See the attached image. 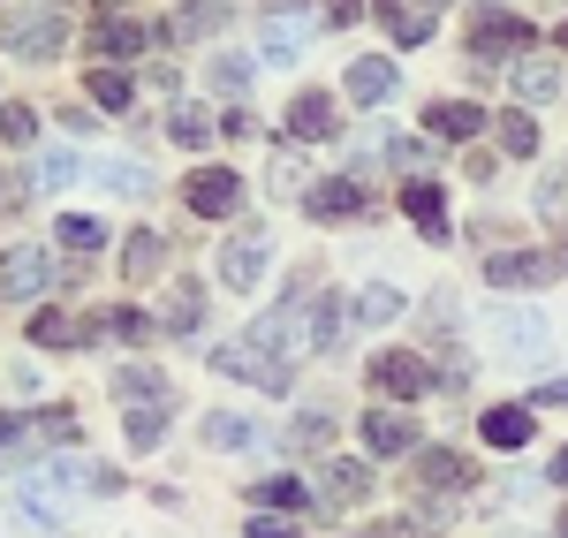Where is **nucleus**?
I'll use <instances>...</instances> for the list:
<instances>
[{"instance_id":"nucleus-1","label":"nucleus","mask_w":568,"mask_h":538,"mask_svg":"<svg viewBox=\"0 0 568 538\" xmlns=\"http://www.w3.org/2000/svg\"><path fill=\"white\" fill-rule=\"evenodd\" d=\"M0 45L23 53V61H53L69 45V23L53 8H16V16H0Z\"/></svg>"},{"instance_id":"nucleus-2","label":"nucleus","mask_w":568,"mask_h":538,"mask_svg":"<svg viewBox=\"0 0 568 538\" xmlns=\"http://www.w3.org/2000/svg\"><path fill=\"white\" fill-rule=\"evenodd\" d=\"M213 372L251 379V387H265V395H288V357H273V349H258V342H220Z\"/></svg>"},{"instance_id":"nucleus-3","label":"nucleus","mask_w":568,"mask_h":538,"mask_svg":"<svg viewBox=\"0 0 568 538\" xmlns=\"http://www.w3.org/2000/svg\"><path fill=\"white\" fill-rule=\"evenodd\" d=\"M69 478H77V470H39V478H23V494H16V508H23L31 524H69V508H77V494H69Z\"/></svg>"},{"instance_id":"nucleus-4","label":"nucleus","mask_w":568,"mask_h":538,"mask_svg":"<svg viewBox=\"0 0 568 538\" xmlns=\"http://www.w3.org/2000/svg\"><path fill=\"white\" fill-rule=\"evenodd\" d=\"M524 45H530L524 16H478V23H470V53H478V69H500V61H516Z\"/></svg>"},{"instance_id":"nucleus-5","label":"nucleus","mask_w":568,"mask_h":538,"mask_svg":"<svg viewBox=\"0 0 568 538\" xmlns=\"http://www.w3.org/2000/svg\"><path fill=\"white\" fill-rule=\"evenodd\" d=\"M45 281H53V258H45L39 243H16V251L0 258V288H8L16 304H31V296H39Z\"/></svg>"},{"instance_id":"nucleus-6","label":"nucleus","mask_w":568,"mask_h":538,"mask_svg":"<svg viewBox=\"0 0 568 538\" xmlns=\"http://www.w3.org/2000/svg\"><path fill=\"white\" fill-rule=\"evenodd\" d=\"M372 387L394 395V403H417V395L433 387V372H425L417 357H402V349H379V357H372Z\"/></svg>"},{"instance_id":"nucleus-7","label":"nucleus","mask_w":568,"mask_h":538,"mask_svg":"<svg viewBox=\"0 0 568 538\" xmlns=\"http://www.w3.org/2000/svg\"><path fill=\"white\" fill-rule=\"evenodd\" d=\"M326 16L318 8H288V16H265V61H296L311 45V31H318Z\"/></svg>"},{"instance_id":"nucleus-8","label":"nucleus","mask_w":568,"mask_h":538,"mask_svg":"<svg viewBox=\"0 0 568 538\" xmlns=\"http://www.w3.org/2000/svg\"><path fill=\"white\" fill-rule=\"evenodd\" d=\"M243 205V175H227V168H205V175H190V213H205V221H227Z\"/></svg>"},{"instance_id":"nucleus-9","label":"nucleus","mask_w":568,"mask_h":538,"mask_svg":"<svg viewBox=\"0 0 568 538\" xmlns=\"http://www.w3.org/2000/svg\"><path fill=\"white\" fill-rule=\"evenodd\" d=\"M485 273H493L500 288H538V281H554V273H561V258H554V251H500Z\"/></svg>"},{"instance_id":"nucleus-10","label":"nucleus","mask_w":568,"mask_h":538,"mask_svg":"<svg viewBox=\"0 0 568 538\" xmlns=\"http://www.w3.org/2000/svg\"><path fill=\"white\" fill-rule=\"evenodd\" d=\"M144 45H152V31H144V23H130V16L91 23V53H106V61H130V53H144Z\"/></svg>"},{"instance_id":"nucleus-11","label":"nucleus","mask_w":568,"mask_h":538,"mask_svg":"<svg viewBox=\"0 0 568 538\" xmlns=\"http://www.w3.org/2000/svg\"><path fill=\"white\" fill-rule=\"evenodd\" d=\"M402 205H409V221L425 227V243H447V197H439V182H402Z\"/></svg>"},{"instance_id":"nucleus-12","label":"nucleus","mask_w":568,"mask_h":538,"mask_svg":"<svg viewBox=\"0 0 568 538\" xmlns=\"http://www.w3.org/2000/svg\"><path fill=\"white\" fill-rule=\"evenodd\" d=\"M364 448L372 455H417V425L394 417V409H372V417H364Z\"/></svg>"},{"instance_id":"nucleus-13","label":"nucleus","mask_w":568,"mask_h":538,"mask_svg":"<svg viewBox=\"0 0 568 538\" xmlns=\"http://www.w3.org/2000/svg\"><path fill=\"white\" fill-rule=\"evenodd\" d=\"M258 273H265V243L258 235H235V243L220 251V281H227V288H258Z\"/></svg>"},{"instance_id":"nucleus-14","label":"nucleus","mask_w":568,"mask_h":538,"mask_svg":"<svg viewBox=\"0 0 568 538\" xmlns=\"http://www.w3.org/2000/svg\"><path fill=\"white\" fill-rule=\"evenodd\" d=\"M288 130L304 136V144H318V136H334V130H342V122H334V99H326V91H304V99L288 106Z\"/></svg>"},{"instance_id":"nucleus-15","label":"nucleus","mask_w":568,"mask_h":538,"mask_svg":"<svg viewBox=\"0 0 568 538\" xmlns=\"http://www.w3.org/2000/svg\"><path fill=\"white\" fill-rule=\"evenodd\" d=\"M425 122H433V136L439 144H463V136H478V106H470V99H433V114H425Z\"/></svg>"},{"instance_id":"nucleus-16","label":"nucleus","mask_w":568,"mask_h":538,"mask_svg":"<svg viewBox=\"0 0 568 538\" xmlns=\"http://www.w3.org/2000/svg\"><path fill=\"white\" fill-rule=\"evenodd\" d=\"M417 478H425L433 494H463V486H470V463L447 455V448H433V455H417Z\"/></svg>"},{"instance_id":"nucleus-17","label":"nucleus","mask_w":568,"mask_h":538,"mask_svg":"<svg viewBox=\"0 0 568 538\" xmlns=\"http://www.w3.org/2000/svg\"><path fill=\"white\" fill-rule=\"evenodd\" d=\"M304 205H311V221H349L356 205H364V190H356V182H318Z\"/></svg>"},{"instance_id":"nucleus-18","label":"nucleus","mask_w":568,"mask_h":538,"mask_svg":"<svg viewBox=\"0 0 568 538\" xmlns=\"http://www.w3.org/2000/svg\"><path fill=\"white\" fill-rule=\"evenodd\" d=\"M530 440V409L508 403V409H485V448H524Z\"/></svg>"},{"instance_id":"nucleus-19","label":"nucleus","mask_w":568,"mask_h":538,"mask_svg":"<svg viewBox=\"0 0 568 538\" xmlns=\"http://www.w3.org/2000/svg\"><path fill=\"white\" fill-rule=\"evenodd\" d=\"M394 91V61H349V99L356 106H379Z\"/></svg>"},{"instance_id":"nucleus-20","label":"nucleus","mask_w":568,"mask_h":538,"mask_svg":"<svg viewBox=\"0 0 568 538\" xmlns=\"http://www.w3.org/2000/svg\"><path fill=\"white\" fill-rule=\"evenodd\" d=\"M160 266H168V235H152V227H144V235H130V251H122V273H130V281H152Z\"/></svg>"},{"instance_id":"nucleus-21","label":"nucleus","mask_w":568,"mask_h":538,"mask_svg":"<svg viewBox=\"0 0 568 538\" xmlns=\"http://www.w3.org/2000/svg\"><path fill=\"white\" fill-rule=\"evenodd\" d=\"M516 69V99H561V69L554 61H508Z\"/></svg>"},{"instance_id":"nucleus-22","label":"nucleus","mask_w":568,"mask_h":538,"mask_svg":"<svg viewBox=\"0 0 568 538\" xmlns=\"http://www.w3.org/2000/svg\"><path fill=\"white\" fill-rule=\"evenodd\" d=\"M114 387H122L130 403H144V395H152V403H168V372H160V364H122V372H114Z\"/></svg>"},{"instance_id":"nucleus-23","label":"nucleus","mask_w":568,"mask_h":538,"mask_svg":"<svg viewBox=\"0 0 568 538\" xmlns=\"http://www.w3.org/2000/svg\"><path fill=\"white\" fill-rule=\"evenodd\" d=\"M91 99H99L106 114H130V106H136V84L122 77V69H91Z\"/></svg>"},{"instance_id":"nucleus-24","label":"nucleus","mask_w":568,"mask_h":538,"mask_svg":"<svg viewBox=\"0 0 568 538\" xmlns=\"http://www.w3.org/2000/svg\"><path fill=\"white\" fill-rule=\"evenodd\" d=\"M91 175L106 182V190H114V197H136V190H152V175H144V168H136V160H91Z\"/></svg>"},{"instance_id":"nucleus-25","label":"nucleus","mask_w":568,"mask_h":538,"mask_svg":"<svg viewBox=\"0 0 568 538\" xmlns=\"http://www.w3.org/2000/svg\"><path fill=\"white\" fill-rule=\"evenodd\" d=\"M258 433H251V417H235V409H220V417H205V448H251Z\"/></svg>"},{"instance_id":"nucleus-26","label":"nucleus","mask_w":568,"mask_h":538,"mask_svg":"<svg viewBox=\"0 0 568 538\" xmlns=\"http://www.w3.org/2000/svg\"><path fill=\"white\" fill-rule=\"evenodd\" d=\"M31 342H39V349H69V342H84V326L69 312H39L31 318Z\"/></svg>"},{"instance_id":"nucleus-27","label":"nucleus","mask_w":568,"mask_h":538,"mask_svg":"<svg viewBox=\"0 0 568 538\" xmlns=\"http://www.w3.org/2000/svg\"><path fill=\"white\" fill-rule=\"evenodd\" d=\"M77 182V152L69 144H45L39 152V190H69Z\"/></svg>"},{"instance_id":"nucleus-28","label":"nucleus","mask_w":568,"mask_h":538,"mask_svg":"<svg viewBox=\"0 0 568 538\" xmlns=\"http://www.w3.org/2000/svg\"><path fill=\"white\" fill-rule=\"evenodd\" d=\"M61 243H69L77 258H99V251H106V227L84 221V213H69V221H61Z\"/></svg>"},{"instance_id":"nucleus-29","label":"nucleus","mask_w":568,"mask_h":538,"mask_svg":"<svg viewBox=\"0 0 568 538\" xmlns=\"http://www.w3.org/2000/svg\"><path fill=\"white\" fill-rule=\"evenodd\" d=\"M251 500H258L265 516H273V508H304V486H296V478H258Z\"/></svg>"},{"instance_id":"nucleus-30","label":"nucleus","mask_w":568,"mask_h":538,"mask_svg":"<svg viewBox=\"0 0 568 538\" xmlns=\"http://www.w3.org/2000/svg\"><path fill=\"white\" fill-rule=\"evenodd\" d=\"M387 31L394 45H425L433 39V8H402V16H387Z\"/></svg>"},{"instance_id":"nucleus-31","label":"nucleus","mask_w":568,"mask_h":538,"mask_svg":"<svg viewBox=\"0 0 568 538\" xmlns=\"http://www.w3.org/2000/svg\"><path fill=\"white\" fill-rule=\"evenodd\" d=\"M326 486H334V500H364V494H372V470H364V463H334Z\"/></svg>"},{"instance_id":"nucleus-32","label":"nucleus","mask_w":568,"mask_h":538,"mask_svg":"<svg viewBox=\"0 0 568 538\" xmlns=\"http://www.w3.org/2000/svg\"><path fill=\"white\" fill-rule=\"evenodd\" d=\"M175 144H190V152L213 144V114L205 106H175Z\"/></svg>"},{"instance_id":"nucleus-33","label":"nucleus","mask_w":568,"mask_h":538,"mask_svg":"<svg viewBox=\"0 0 568 538\" xmlns=\"http://www.w3.org/2000/svg\"><path fill=\"white\" fill-rule=\"evenodd\" d=\"M356 318H364V326H387V318H402V288H364Z\"/></svg>"},{"instance_id":"nucleus-34","label":"nucleus","mask_w":568,"mask_h":538,"mask_svg":"<svg viewBox=\"0 0 568 538\" xmlns=\"http://www.w3.org/2000/svg\"><path fill=\"white\" fill-rule=\"evenodd\" d=\"M500 144H508L516 160H530V152H538V122H530V114H500Z\"/></svg>"},{"instance_id":"nucleus-35","label":"nucleus","mask_w":568,"mask_h":538,"mask_svg":"<svg viewBox=\"0 0 568 538\" xmlns=\"http://www.w3.org/2000/svg\"><path fill=\"white\" fill-rule=\"evenodd\" d=\"M168 440V417H160V403L152 409H130V448H160Z\"/></svg>"},{"instance_id":"nucleus-36","label":"nucleus","mask_w":568,"mask_h":538,"mask_svg":"<svg viewBox=\"0 0 568 538\" xmlns=\"http://www.w3.org/2000/svg\"><path fill=\"white\" fill-rule=\"evenodd\" d=\"M213 84L227 91V99H243V91H251V61H243V53H220V61H213Z\"/></svg>"},{"instance_id":"nucleus-37","label":"nucleus","mask_w":568,"mask_h":538,"mask_svg":"<svg viewBox=\"0 0 568 538\" xmlns=\"http://www.w3.org/2000/svg\"><path fill=\"white\" fill-rule=\"evenodd\" d=\"M342 326H349V312H334V296H326L318 318H311V349H334V342H342Z\"/></svg>"},{"instance_id":"nucleus-38","label":"nucleus","mask_w":568,"mask_h":538,"mask_svg":"<svg viewBox=\"0 0 568 538\" xmlns=\"http://www.w3.org/2000/svg\"><path fill=\"white\" fill-rule=\"evenodd\" d=\"M538 334H546V326H538V318H516V312H508V318H500V342H508V349H538Z\"/></svg>"},{"instance_id":"nucleus-39","label":"nucleus","mask_w":568,"mask_h":538,"mask_svg":"<svg viewBox=\"0 0 568 538\" xmlns=\"http://www.w3.org/2000/svg\"><path fill=\"white\" fill-rule=\"evenodd\" d=\"M31 130H39L31 106H0V136H8V144H31Z\"/></svg>"},{"instance_id":"nucleus-40","label":"nucleus","mask_w":568,"mask_h":538,"mask_svg":"<svg viewBox=\"0 0 568 538\" xmlns=\"http://www.w3.org/2000/svg\"><path fill=\"white\" fill-rule=\"evenodd\" d=\"M168 326H197V281H182L168 296Z\"/></svg>"},{"instance_id":"nucleus-41","label":"nucleus","mask_w":568,"mask_h":538,"mask_svg":"<svg viewBox=\"0 0 568 538\" xmlns=\"http://www.w3.org/2000/svg\"><path fill=\"white\" fill-rule=\"evenodd\" d=\"M288 440H296V448H318V440H326V409H304V417H296V433H288Z\"/></svg>"},{"instance_id":"nucleus-42","label":"nucleus","mask_w":568,"mask_h":538,"mask_svg":"<svg viewBox=\"0 0 568 538\" xmlns=\"http://www.w3.org/2000/svg\"><path fill=\"white\" fill-rule=\"evenodd\" d=\"M39 433H45V440H77V417H69V409H45Z\"/></svg>"},{"instance_id":"nucleus-43","label":"nucleus","mask_w":568,"mask_h":538,"mask_svg":"<svg viewBox=\"0 0 568 538\" xmlns=\"http://www.w3.org/2000/svg\"><path fill=\"white\" fill-rule=\"evenodd\" d=\"M318 16H326V23H334V31H342V23H356V16H364V0H326V8H318Z\"/></svg>"},{"instance_id":"nucleus-44","label":"nucleus","mask_w":568,"mask_h":538,"mask_svg":"<svg viewBox=\"0 0 568 538\" xmlns=\"http://www.w3.org/2000/svg\"><path fill=\"white\" fill-rule=\"evenodd\" d=\"M114 334H122V342H144V334H152V318H144V312H122V318H114Z\"/></svg>"},{"instance_id":"nucleus-45","label":"nucleus","mask_w":568,"mask_h":538,"mask_svg":"<svg viewBox=\"0 0 568 538\" xmlns=\"http://www.w3.org/2000/svg\"><path fill=\"white\" fill-rule=\"evenodd\" d=\"M251 538H296V524H288V516H258V524H251Z\"/></svg>"},{"instance_id":"nucleus-46","label":"nucleus","mask_w":568,"mask_h":538,"mask_svg":"<svg viewBox=\"0 0 568 538\" xmlns=\"http://www.w3.org/2000/svg\"><path fill=\"white\" fill-rule=\"evenodd\" d=\"M530 403H546V409H568V379H546V387H538Z\"/></svg>"},{"instance_id":"nucleus-47","label":"nucleus","mask_w":568,"mask_h":538,"mask_svg":"<svg viewBox=\"0 0 568 538\" xmlns=\"http://www.w3.org/2000/svg\"><path fill=\"white\" fill-rule=\"evenodd\" d=\"M23 433H31V425H23V417H0V455L16 448V440H23Z\"/></svg>"},{"instance_id":"nucleus-48","label":"nucleus","mask_w":568,"mask_h":538,"mask_svg":"<svg viewBox=\"0 0 568 538\" xmlns=\"http://www.w3.org/2000/svg\"><path fill=\"white\" fill-rule=\"evenodd\" d=\"M554 478H561V486H568V448H561V463H554Z\"/></svg>"},{"instance_id":"nucleus-49","label":"nucleus","mask_w":568,"mask_h":538,"mask_svg":"<svg viewBox=\"0 0 568 538\" xmlns=\"http://www.w3.org/2000/svg\"><path fill=\"white\" fill-rule=\"evenodd\" d=\"M561 45H568V23H561Z\"/></svg>"}]
</instances>
